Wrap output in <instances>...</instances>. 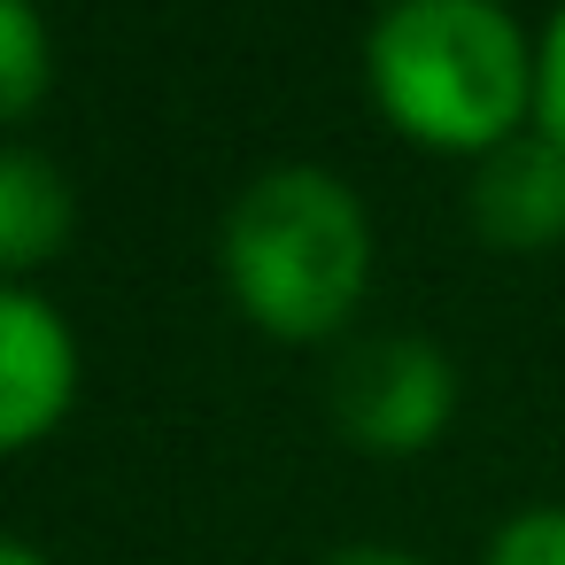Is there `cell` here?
<instances>
[{
  "mask_svg": "<svg viewBox=\"0 0 565 565\" xmlns=\"http://www.w3.org/2000/svg\"><path fill=\"white\" fill-rule=\"evenodd\" d=\"M534 132H550L565 148V9L534 40Z\"/></svg>",
  "mask_w": 565,
  "mask_h": 565,
  "instance_id": "obj_9",
  "label": "cell"
},
{
  "mask_svg": "<svg viewBox=\"0 0 565 565\" xmlns=\"http://www.w3.org/2000/svg\"><path fill=\"white\" fill-rule=\"evenodd\" d=\"M380 117L434 156H495L534 132V40L495 0H403L364 32Z\"/></svg>",
  "mask_w": 565,
  "mask_h": 565,
  "instance_id": "obj_2",
  "label": "cell"
},
{
  "mask_svg": "<svg viewBox=\"0 0 565 565\" xmlns=\"http://www.w3.org/2000/svg\"><path fill=\"white\" fill-rule=\"evenodd\" d=\"M217 279L233 310L271 341H333L349 333L372 287V210L326 163L256 171L217 225Z\"/></svg>",
  "mask_w": 565,
  "mask_h": 565,
  "instance_id": "obj_1",
  "label": "cell"
},
{
  "mask_svg": "<svg viewBox=\"0 0 565 565\" xmlns=\"http://www.w3.org/2000/svg\"><path fill=\"white\" fill-rule=\"evenodd\" d=\"M47 94H55V32L40 24V9L0 0V132L24 125Z\"/></svg>",
  "mask_w": 565,
  "mask_h": 565,
  "instance_id": "obj_7",
  "label": "cell"
},
{
  "mask_svg": "<svg viewBox=\"0 0 565 565\" xmlns=\"http://www.w3.org/2000/svg\"><path fill=\"white\" fill-rule=\"evenodd\" d=\"M465 217L503 256H550L565 248V148L550 132H519L511 148L472 163Z\"/></svg>",
  "mask_w": 565,
  "mask_h": 565,
  "instance_id": "obj_5",
  "label": "cell"
},
{
  "mask_svg": "<svg viewBox=\"0 0 565 565\" xmlns=\"http://www.w3.org/2000/svg\"><path fill=\"white\" fill-rule=\"evenodd\" d=\"M480 565H565V503H526L488 534Z\"/></svg>",
  "mask_w": 565,
  "mask_h": 565,
  "instance_id": "obj_8",
  "label": "cell"
},
{
  "mask_svg": "<svg viewBox=\"0 0 565 565\" xmlns=\"http://www.w3.org/2000/svg\"><path fill=\"white\" fill-rule=\"evenodd\" d=\"M0 565H55V557L32 550V542H17V534H0Z\"/></svg>",
  "mask_w": 565,
  "mask_h": 565,
  "instance_id": "obj_11",
  "label": "cell"
},
{
  "mask_svg": "<svg viewBox=\"0 0 565 565\" xmlns=\"http://www.w3.org/2000/svg\"><path fill=\"white\" fill-rule=\"evenodd\" d=\"M326 565H426V557H411V550H395V542H349V550H333Z\"/></svg>",
  "mask_w": 565,
  "mask_h": 565,
  "instance_id": "obj_10",
  "label": "cell"
},
{
  "mask_svg": "<svg viewBox=\"0 0 565 565\" xmlns=\"http://www.w3.org/2000/svg\"><path fill=\"white\" fill-rule=\"evenodd\" d=\"M78 403V333L71 318L32 295L0 287V457L40 449Z\"/></svg>",
  "mask_w": 565,
  "mask_h": 565,
  "instance_id": "obj_4",
  "label": "cell"
},
{
  "mask_svg": "<svg viewBox=\"0 0 565 565\" xmlns=\"http://www.w3.org/2000/svg\"><path fill=\"white\" fill-rule=\"evenodd\" d=\"M457 418V364L418 333L356 341L333 372V426L364 457H418Z\"/></svg>",
  "mask_w": 565,
  "mask_h": 565,
  "instance_id": "obj_3",
  "label": "cell"
},
{
  "mask_svg": "<svg viewBox=\"0 0 565 565\" xmlns=\"http://www.w3.org/2000/svg\"><path fill=\"white\" fill-rule=\"evenodd\" d=\"M71 179L32 148H0V287H24L40 264H55L71 248Z\"/></svg>",
  "mask_w": 565,
  "mask_h": 565,
  "instance_id": "obj_6",
  "label": "cell"
}]
</instances>
